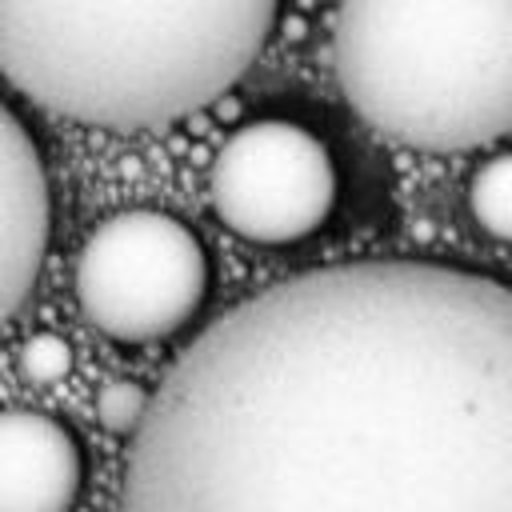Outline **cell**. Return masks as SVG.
Segmentation results:
<instances>
[{
  "mask_svg": "<svg viewBox=\"0 0 512 512\" xmlns=\"http://www.w3.org/2000/svg\"><path fill=\"white\" fill-rule=\"evenodd\" d=\"M120 512H512V284L348 260L248 296L148 392Z\"/></svg>",
  "mask_w": 512,
  "mask_h": 512,
  "instance_id": "cell-1",
  "label": "cell"
},
{
  "mask_svg": "<svg viewBox=\"0 0 512 512\" xmlns=\"http://www.w3.org/2000/svg\"><path fill=\"white\" fill-rule=\"evenodd\" d=\"M280 0H0V76L32 104L136 132L200 112L260 56Z\"/></svg>",
  "mask_w": 512,
  "mask_h": 512,
  "instance_id": "cell-2",
  "label": "cell"
},
{
  "mask_svg": "<svg viewBox=\"0 0 512 512\" xmlns=\"http://www.w3.org/2000/svg\"><path fill=\"white\" fill-rule=\"evenodd\" d=\"M332 68L380 136L480 148L512 128V0H340Z\"/></svg>",
  "mask_w": 512,
  "mask_h": 512,
  "instance_id": "cell-3",
  "label": "cell"
},
{
  "mask_svg": "<svg viewBox=\"0 0 512 512\" xmlns=\"http://www.w3.org/2000/svg\"><path fill=\"white\" fill-rule=\"evenodd\" d=\"M72 284L96 332L116 344H152L200 312L212 264L184 220L156 208H128L92 228Z\"/></svg>",
  "mask_w": 512,
  "mask_h": 512,
  "instance_id": "cell-4",
  "label": "cell"
},
{
  "mask_svg": "<svg viewBox=\"0 0 512 512\" xmlns=\"http://www.w3.org/2000/svg\"><path fill=\"white\" fill-rule=\"evenodd\" d=\"M340 176L328 144L296 120H252L212 160L216 216L252 244H296L336 208Z\"/></svg>",
  "mask_w": 512,
  "mask_h": 512,
  "instance_id": "cell-5",
  "label": "cell"
},
{
  "mask_svg": "<svg viewBox=\"0 0 512 512\" xmlns=\"http://www.w3.org/2000/svg\"><path fill=\"white\" fill-rule=\"evenodd\" d=\"M52 232L44 156L24 120L0 100V328L32 296Z\"/></svg>",
  "mask_w": 512,
  "mask_h": 512,
  "instance_id": "cell-6",
  "label": "cell"
},
{
  "mask_svg": "<svg viewBox=\"0 0 512 512\" xmlns=\"http://www.w3.org/2000/svg\"><path fill=\"white\" fill-rule=\"evenodd\" d=\"M84 488L76 436L44 412H0V512H72Z\"/></svg>",
  "mask_w": 512,
  "mask_h": 512,
  "instance_id": "cell-7",
  "label": "cell"
},
{
  "mask_svg": "<svg viewBox=\"0 0 512 512\" xmlns=\"http://www.w3.org/2000/svg\"><path fill=\"white\" fill-rule=\"evenodd\" d=\"M468 212L488 236L512 240V152H500L476 168L468 184Z\"/></svg>",
  "mask_w": 512,
  "mask_h": 512,
  "instance_id": "cell-8",
  "label": "cell"
},
{
  "mask_svg": "<svg viewBox=\"0 0 512 512\" xmlns=\"http://www.w3.org/2000/svg\"><path fill=\"white\" fill-rule=\"evenodd\" d=\"M144 412H148V392L136 380H108L96 392V420L112 436H136Z\"/></svg>",
  "mask_w": 512,
  "mask_h": 512,
  "instance_id": "cell-9",
  "label": "cell"
},
{
  "mask_svg": "<svg viewBox=\"0 0 512 512\" xmlns=\"http://www.w3.org/2000/svg\"><path fill=\"white\" fill-rule=\"evenodd\" d=\"M16 368L28 384H56L68 376L72 368V348L56 336V332H36L20 344V356H16Z\"/></svg>",
  "mask_w": 512,
  "mask_h": 512,
  "instance_id": "cell-10",
  "label": "cell"
}]
</instances>
